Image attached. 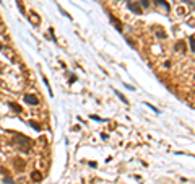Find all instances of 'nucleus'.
I'll list each match as a JSON object with an SVG mask.
<instances>
[{"instance_id":"11","label":"nucleus","mask_w":195,"mask_h":184,"mask_svg":"<svg viewBox=\"0 0 195 184\" xmlns=\"http://www.w3.org/2000/svg\"><path fill=\"white\" fill-rule=\"evenodd\" d=\"M93 121H98V122H109L107 119H102V117H99V116H90Z\"/></svg>"},{"instance_id":"4","label":"nucleus","mask_w":195,"mask_h":184,"mask_svg":"<svg viewBox=\"0 0 195 184\" xmlns=\"http://www.w3.org/2000/svg\"><path fill=\"white\" fill-rule=\"evenodd\" d=\"M154 3H156L158 7H163V8L166 10V13H169V11H171V5L166 2V0H154Z\"/></svg>"},{"instance_id":"8","label":"nucleus","mask_w":195,"mask_h":184,"mask_svg":"<svg viewBox=\"0 0 195 184\" xmlns=\"http://www.w3.org/2000/svg\"><path fill=\"white\" fill-rule=\"evenodd\" d=\"M10 108H11V109L15 111V113H18V114H20V113H21V111H23V109H21V106H18L17 103H10Z\"/></svg>"},{"instance_id":"9","label":"nucleus","mask_w":195,"mask_h":184,"mask_svg":"<svg viewBox=\"0 0 195 184\" xmlns=\"http://www.w3.org/2000/svg\"><path fill=\"white\" fill-rule=\"evenodd\" d=\"M189 44H190V51L195 54V38H193V36H190V38H189Z\"/></svg>"},{"instance_id":"10","label":"nucleus","mask_w":195,"mask_h":184,"mask_svg":"<svg viewBox=\"0 0 195 184\" xmlns=\"http://www.w3.org/2000/svg\"><path fill=\"white\" fill-rule=\"evenodd\" d=\"M138 3H140V7H142L143 10L150 7V0H138Z\"/></svg>"},{"instance_id":"14","label":"nucleus","mask_w":195,"mask_h":184,"mask_svg":"<svg viewBox=\"0 0 195 184\" xmlns=\"http://www.w3.org/2000/svg\"><path fill=\"white\" fill-rule=\"evenodd\" d=\"M177 47H179V49H182V51H184V42H179V44H177Z\"/></svg>"},{"instance_id":"2","label":"nucleus","mask_w":195,"mask_h":184,"mask_svg":"<svg viewBox=\"0 0 195 184\" xmlns=\"http://www.w3.org/2000/svg\"><path fill=\"white\" fill-rule=\"evenodd\" d=\"M109 20H111V23H112V25L115 26V30H117L119 33H122V31H124V28H122L124 25H122V21H120L119 18H115L114 15H111V13H109Z\"/></svg>"},{"instance_id":"5","label":"nucleus","mask_w":195,"mask_h":184,"mask_svg":"<svg viewBox=\"0 0 195 184\" xmlns=\"http://www.w3.org/2000/svg\"><path fill=\"white\" fill-rule=\"evenodd\" d=\"M31 13H33V15H29V21L33 23L34 26H38L39 23H41V18H39V15H36L34 11H31Z\"/></svg>"},{"instance_id":"1","label":"nucleus","mask_w":195,"mask_h":184,"mask_svg":"<svg viewBox=\"0 0 195 184\" xmlns=\"http://www.w3.org/2000/svg\"><path fill=\"white\" fill-rule=\"evenodd\" d=\"M127 8L130 11H133L135 15H142L143 13V8L140 7V3L138 2H132V0H127Z\"/></svg>"},{"instance_id":"12","label":"nucleus","mask_w":195,"mask_h":184,"mask_svg":"<svg viewBox=\"0 0 195 184\" xmlns=\"http://www.w3.org/2000/svg\"><path fill=\"white\" fill-rule=\"evenodd\" d=\"M29 124H31V127H34V129H36V130H41V126H39V124H38V122H33V121H31Z\"/></svg>"},{"instance_id":"6","label":"nucleus","mask_w":195,"mask_h":184,"mask_svg":"<svg viewBox=\"0 0 195 184\" xmlns=\"http://www.w3.org/2000/svg\"><path fill=\"white\" fill-rule=\"evenodd\" d=\"M112 91H114V93H115V96H117V98H119V99H120V101H122V103H124V104H129V99H127V98L124 96V95H122V93H120V91H117V90H115V88H114V90H112Z\"/></svg>"},{"instance_id":"7","label":"nucleus","mask_w":195,"mask_h":184,"mask_svg":"<svg viewBox=\"0 0 195 184\" xmlns=\"http://www.w3.org/2000/svg\"><path fill=\"white\" fill-rule=\"evenodd\" d=\"M31 178H33V181H36V182H39L42 179V174L39 173V171H33V173H31Z\"/></svg>"},{"instance_id":"13","label":"nucleus","mask_w":195,"mask_h":184,"mask_svg":"<svg viewBox=\"0 0 195 184\" xmlns=\"http://www.w3.org/2000/svg\"><path fill=\"white\" fill-rule=\"evenodd\" d=\"M145 104H146V106H148V108H150V109H153V111H154V113H160V109H156V108H154L153 104H150V103H145Z\"/></svg>"},{"instance_id":"3","label":"nucleus","mask_w":195,"mask_h":184,"mask_svg":"<svg viewBox=\"0 0 195 184\" xmlns=\"http://www.w3.org/2000/svg\"><path fill=\"white\" fill-rule=\"evenodd\" d=\"M25 103L26 104H29V106H38L39 104V99L34 96V95H25Z\"/></svg>"}]
</instances>
